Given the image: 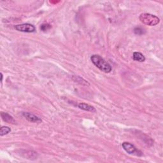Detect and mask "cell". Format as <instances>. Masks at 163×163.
<instances>
[{"instance_id":"6da1fadb","label":"cell","mask_w":163,"mask_h":163,"mask_svg":"<svg viewBox=\"0 0 163 163\" xmlns=\"http://www.w3.org/2000/svg\"><path fill=\"white\" fill-rule=\"evenodd\" d=\"M91 60L98 68H99L104 73H110L112 71V66L110 64L100 56L97 55V54H94V55L91 56Z\"/></svg>"},{"instance_id":"7a4b0ae2","label":"cell","mask_w":163,"mask_h":163,"mask_svg":"<svg viewBox=\"0 0 163 163\" xmlns=\"http://www.w3.org/2000/svg\"><path fill=\"white\" fill-rule=\"evenodd\" d=\"M139 19L142 23L150 26H156L160 22V19L157 16L147 13L141 14L139 17Z\"/></svg>"},{"instance_id":"3957f363","label":"cell","mask_w":163,"mask_h":163,"mask_svg":"<svg viewBox=\"0 0 163 163\" xmlns=\"http://www.w3.org/2000/svg\"><path fill=\"white\" fill-rule=\"evenodd\" d=\"M122 146L125 151L128 152L129 154H135V155L138 156L142 155L141 152L140 150L136 149V148L135 147V145L129 143V142H124L122 144Z\"/></svg>"},{"instance_id":"277c9868","label":"cell","mask_w":163,"mask_h":163,"mask_svg":"<svg viewBox=\"0 0 163 163\" xmlns=\"http://www.w3.org/2000/svg\"><path fill=\"white\" fill-rule=\"evenodd\" d=\"M15 29L19 31L24 33H34L36 31L35 27L29 23L16 25L15 26Z\"/></svg>"},{"instance_id":"5b68a950","label":"cell","mask_w":163,"mask_h":163,"mask_svg":"<svg viewBox=\"0 0 163 163\" xmlns=\"http://www.w3.org/2000/svg\"><path fill=\"white\" fill-rule=\"evenodd\" d=\"M23 115L25 118L27 120H28L29 122H33V123H36V122H41V119L38 117L34 115L30 114L29 112H24L23 113Z\"/></svg>"},{"instance_id":"8992f818","label":"cell","mask_w":163,"mask_h":163,"mask_svg":"<svg viewBox=\"0 0 163 163\" xmlns=\"http://www.w3.org/2000/svg\"><path fill=\"white\" fill-rule=\"evenodd\" d=\"M1 117L3 121L5 122L9 123V124H15V120L13 118V117L11 116L10 114H7V113L5 112H1Z\"/></svg>"},{"instance_id":"52a82bcc","label":"cell","mask_w":163,"mask_h":163,"mask_svg":"<svg viewBox=\"0 0 163 163\" xmlns=\"http://www.w3.org/2000/svg\"><path fill=\"white\" fill-rule=\"evenodd\" d=\"M78 106L79 108H80V109H82V110H85V111L91 112H96V108L94 107H93L91 105H89V104H86V103H79Z\"/></svg>"},{"instance_id":"ba28073f","label":"cell","mask_w":163,"mask_h":163,"mask_svg":"<svg viewBox=\"0 0 163 163\" xmlns=\"http://www.w3.org/2000/svg\"><path fill=\"white\" fill-rule=\"evenodd\" d=\"M133 57V59L136 61L141 62H144L145 61V56L140 52H134Z\"/></svg>"},{"instance_id":"9c48e42d","label":"cell","mask_w":163,"mask_h":163,"mask_svg":"<svg viewBox=\"0 0 163 163\" xmlns=\"http://www.w3.org/2000/svg\"><path fill=\"white\" fill-rule=\"evenodd\" d=\"M11 129L8 126H2L0 129V136H3L8 135V133H10Z\"/></svg>"},{"instance_id":"30bf717a","label":"cell","mask_w":163,"mask_h":163,"mask_svg":"<svg viewBox=\"0 0 163 163\" xmlns=\"http://www.w3.org/2000/svg\"><path fill=\"white\" fill-rule=\"evenodd\" d=\"M51 28H52V26L51 24L49 23H45V24H43L41 25L40 30L43 31H47L49 30Z\"/></svg>"},{"instance_id":"8fae6325","label":"cell","mask_w":163,"mask_h":163,"mask_svg":"<svg viewBox=\"0 0 163 163\" xmlns=\"http://www.w3.org/2000/svg\"><path fill=\"white\" fill-rule=\"evenodd\" d=\"M143 30H142V29H141L140 28H136L135 29V30H134V31H135V33L136 35H141L143 33Z\"/></svg>"},{"instance_id":"7c38bea8","label":"cell","mask_w":163,"mask_h":163,"mask_svg":"<svg viewBox=\"0 0 163 163\" xmlns=\"http://www.w3.org/2000/svg\"><path fill=\"white\" fill-rule=\"evenodd\" d=\"M3 80V74L1 73V82H2Z\"/></svg>"}]
</instances>
